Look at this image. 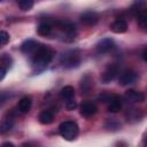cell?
I'll return each instance as SVG.
<instances>
[{
    "label": "cell",
    "instance_id": "1",
    "mask_svg": "<svg viewBox=\"0 0 147 147\" xmlns=\"http://www.w3.org/2000/svg\"><path fill=\"white\" fill-rule=\"evenodd\" d=\"M32 55H33V57H32L33 67H36L38 69H44L52 61V59H53V51L49 47H47L45 45H41L39 47V49L34 54H32Z\"/></svg>",
    "mask_w": 147,
    "mask_h": 147
},
{
    "label": "cell",
    "instance_id": "2",
    "mask_svg": "<svg viewBox=\"0 0 147 147\" xmlns=\"http://www.w3.org/2000/svg\"><path fill=\"white\" fill-rule=\"evenodd\" d=\"M59 132L62 138H64L68 141L75 140L78 136L79 127L74 121H64L59 126Z\"/></svg>",
    "mask_w": 147,
    "mask_h": 147
},
{
    "label": "cell",
    "instance_id": "3",
    "mask_svg": "<svg viewBox=\"0 0 147 147\" xmlns=\"http://www.w3.org/2000/svg\"><path fill=\"white\" fill-rule=\"evenodd\" d=\"M61 63L65 68H74L80 63V57L78 54H76L74 52H69V53H65L62 55Z\"/></svg>",
    "mask_w": 147,
    "mask_h": 147
},
{
    "label": "cell",
    "instance_id": "4",
    "mask_svg": "<svg viewBox=\"0 0 147 147\" xmlns=\"http://www.w3.org/2000/svg\"><path fill=\"white\" fill-rule=\"evenodd\" d=\"M137 72L131 70V69H126L124 70L118 78V84L122 86H126V85H131L137 80Z\"/></svg>",
    "mask_w": 147,
    "mask_h": 147
},
{
    "label": "cell",
    "instance_id": "5",
    "mask_svg": "<svg viewBox=\"0 0 147 147\" xmlns=\"http://www.w3.org/2000/svg\"><path fill=\"white\" fill-rule=\"evenodd\" d=\"M42 44L38 42L37 40H33V39H28L25 41L22 42L21 45V51L24 53V54H34L39 47L41 46Z\"/></svg>",
    "mask_w": 147,
    "mask_h": 147
},
{
    "label": "cell",
    "instance_id": "6",
    "mask_svg": "<svg viewBox=\"0 0 147 147\" xmlns=\"http://www.w3.org/2000/svg\"><path fill=\"white\" fill-rule=\"evenodd\" d=\"M55 28H57L59 30H61L62 32L69 34V36H75L76 32V26L74 23H71L70 21H56L54 23Z\"/></svg>",
    "mask_w": 147,
    "mask_h": 147
},
{
    "label": "cell",
    "instance_id": "7",
    "mask_svg": "<svg viewBox=\"0 0 147 147\" xmlns=\"http://www.w3.org/2000/svg\"><path fill=\"white\" fill-rule=\"evenodd\" d=\"M117 75H118V68H117V65L109 64L106 68V70L103 71V74H102V82L106 83V84H108V83L113 82L117 77Z\"/></svg>",
    "mask_w": 147,
    "mask_h": 147
},
{
    "label": "cell",
    "instance_id": "8",
    "mask_svg": "<svg viewBox=\"0 0 147 147\" xmlns=\"http://www.w3.org/2000/svg\"><path fill=\"white\" fill-rule=\"evenodd\" d=\"M124 99L125 101L127 102H142L145 100V95L139 92V91H136V90H127L125 93H124Z\"/></svg>",
    "mask_w": 147,
    "mask_h": 147
},
{
    "label": "cell",
    "instance_id": "9",
    "mask_svg": "<svg viewBox=\"0 0 147 147\" xmlns=\"http://www.w3.org/2000/svg\"><path fill=\"white\" fill-rule=\"evenodd\" d=\"M80 21L84 24L88 25V26L95 25L99 22V15L95 11H91V10L90 11H85L84 14L80 15Z\"/></svg>",
    "mask_w": 147,
    "mask_h": 147
},
{
    "label": "cell",
    "instance_id": "10",
    "mask_svg": "<svg viewBox=\"0 0 147 147\" xmlns=\"http://www.w3.org/2000/svg\"><path fill=\"white\" fill-rule=\"evenodd\" d=\"M114 48V40L111 38H103L96 44V51L99 53H108Z\"/></svg>",
    "mask_w": 147,
    "mask_h": 147
},
{
    "label": "cell",
    "instance_id": "11",
    "mask_svg": "<svg viewBox=\"0 0 147 147\" xmlns=\"http://www.w3.org/2000/svg\"><path fill=\"white\" fill-rule=\"evenodd\" d=\"M107 102H108V111L110 113H118L122 108V101L118 95L111 94Z\"/></svg>",
    "mask_w": 147,
    "mask_h": 147
},
{
    "label": "cell",
    "instance_id": "12",
    "mask_svg": "<svg viewBox=\"0 0 147 147\" xmlns=\"http://www.w3.org/2000/svg\"><path fill=\"white\" fill-rule=\"evenodd\" d=\"M13 126H14V117L9 116V115L5 116L0 121V134H5V133L9 132Z\"/></svg>",
    "mask_w": 147,
    "mask_h": 147
},
{
    "label": "cell",
    "instance_id": "13",
    "mask_svg": "<svg viewBox=\"0 0 147 147\" xmlns=\"http://www.w3.org/2000/svg\"><path fill=\"white\" fill-rule=\"evenodd\" d=\"M96 106L92 102H84L80 106V115L84 117H91L96 113Z\"/></svg>",
    "mask_w": 147,
    "mask_h": 147
},
{
    "label": "cell",
    "instance_id": "14",
    "mask_svg": "<svg viewBox=\"0 0 147 147\" xmlns=\"http://www.w3.org/2000/svg\"><path fill=\"white\" fill-rule=\"evenodd\" d=\"M93 87V79L92 77L86 74L83 78H82V82H80V91H82V94H88L90 91L92 90Z\"/></svg>",
    "mask_w": 147,
    "mask_h": 147
},
{
    "label": "cell",
    "instance_id": "15",
    "mask_svg": "<svg viewBox=\"0 0 147 147\" xmlns=\"http://www.w3.org/2000/svg\"><path fill=\"white\" fill-rule=\"evenodd\" d=\"M110 30L115 33H124L127 30V23L124 20L118 18L110 25Z\"/></svg>",
    "mask_w": 147,
    "mask_h": 147
},
{
    "label": "cell",
    "instance_id": "16",
    "mask_svg": "<svg viewBox=\"0 0 147 147\" xmlns=\"http://www.w3.org/2000/svg\"><path fill=\"white\" fill-rule=\"evenodd\" d=\"M31 105H32L31 98L30 96H23L17 103V109H18L20 113L25 114L31 109Z\"/></svg>",
    "mask_w": 147,
    "mask_h": 147
},
{
    "label": "cell",
    "instance_id": "17",
    "mask_svg": "<svg viewBox=\"0 0 147 147\" xmlns=\"http://www.w3.org/2000/svg\"><path fill=\"white\" fill-rule=\"evenodd\" d=\"M52 30H53V25L48 22H41L39 25H38V33L42 37H47L52 33Z\"/></svg>",
    "mask_w": 147,
    "mask_h": 147
},
{
    "label": "cell",
    "instance_id": "18",
    "mask_svg": "<svg viewBox=\"0 0 147 147\" xmlns=\"http://www.w3.org/2000/svg\"><path fill=\"white\" fill-rule=\"evenodd\" d=\"M60 95H61L62 99H64V100H67V101H68V100H71V99H74V96H75V90H74L72 86L67 85V86H64V87L61 88Z\"/></svg>",
    "mask_w": 147,
    "mask_h": 147
},
{
    "label": "cell",
    "instance_id": "19",
    "mask_svg": "<svg viewBox=\"0 0 147 147\" xmlns=\"http://www.w3.org/2000/svg\"><path fill=\"white\" fill-rule=\"evenodd\" d=\"M39 122L41 124H51L54 119V114L51 110H42L39 114Z\"/></svg>",
    "mask_w": 147,
    "mask_h": 147
},
{
    "label": "cell",
    "instance_id": "20",
    "mask_svg": "<svg viewBox=\"0 0 147 147\" xmlns=\"http://www.w3.org/2000/svg\"><path fill=\"white\" fill-rule=\"evenodd\" d=\"M136 16H137V21H138L139 26L141 29H146V26H147V11H146V9H142L139 13H137Z\"/></svg>",
    "mask_w": 147,
    "mask_h": 147
},
{
    "label": "cell",
    "instance_id": "21",
    "mask_svg": "<svg viewBox=\"0 0 147 147\" xmlns=\"http://www.w3.org/2000/svg\"><path fill=\"white\" fill-rule=\"evenodd\" d=\"M127 116V121L129 119H134V121H139L141 117H142V113L138 109H131L129 110V113L126 114Z\"/></svg>",
    "mask_w": 147,
    "mask_h": 147
},
{
    "label": "cell",
    "instance_id": "22",
    "mask_svg": "<svg viewBox=\"0 0 147 147\" xmlns=\"http://www.w3.org/2000/svg\"><path fill=\"white\" fill-rule=\"evenodd\" d=\"M18 7L22 10H30L33 7V1L32 0H22L18 2Z\"/></svg>",
    "mask_w": 147,
    "mask_h": 147
},
{
    "label": "cell",
    "instance_id": "23",
    "mask_svg": "<svg viewBox=\"0 0 147 147\" xmlns=\"http://www.w3.org/2000/svg\"><path fill=\"white\" fill-rule=\"evenodd\" d=\"M0 62H1L0 67H2V68H5V69H8V68L10 67V63H11V59H10V56H9V55H7V54H3V55H2V57L0 59Z\"/></svg>",
    "mask_w": 147,
    "mask_h": 147
},
{
    "label": "cell",
    "instance_id": "24",
    "mask_svg": "<svg viewBox=\"0 0 147 147\" xmlns=\"http://www.w3.org/2000/svg\"><path fill=\"white\" fill-rule=\"evenodd\" d=\"M9 41V34L6 31H0V47Z\"/></svg>",
    "mask_w": 147,
    "mask_h": 147
},
{
    "label": "cell",
    "instance_id": "25",
    "mask_svg": "<svg viewBox=\"0 0 147 147\" xmlns=\"http://www.w3.org/2000/svg\"><path fill=\"white\" fill-rule=\"evenodd\" d=\"M76 107H77V103H76V101H75L74 99L65 101V108H67L68 110H74Z\"/></svg>",
    "mask_w": 147,
    "mask_h": 147
},
{
    "label": "cell",
    "instance_id": "26",
    "mask_svg": "<svg viewBox=\"0 0 147 147\" xmlns=\"http://www.w3.org/2000/svg\"><path fill=\"white\" fill-rule=\"evenodd\" d=\"M21 147H39V145L34 141H26V142H23Z\"/></svg>",
    "mask_w": 147,
    "mask_h": 147
},
{
    "label": "cell",
    "instance_id": "27",
    "mask_svg": "<svg viewBox=\"0 0 147 147\" xmlns=\"http://www.w3.org/2000/svg\"><path fill=\"white\" fill-rule=\"evenodd\" d=\"M6 72H7V69H5V68L0 67V80H2V79L5 78V76H6Z\"/></svg>",
    "mask_w": 147,
    "mask_h": 147
},
{
    "label": "cell",
    "instance_id": "28",
    "mask_svg": "<svg viewBox=\"0 0 147 147\" xmlns=\"http://www.w3.org/2000/svg\"><path fill=\"white\" fill-rule=\"evenodd\" d=\"M1 147H15V146H14V144H11V142H9V141H6V142H3V144L1 145Z\"/></svg>",
    "mask_w": 147,
    "mask_h": 147
},
{
    "label": "cell",
    "instance_id": "29",
    "mask_svg": "<svg viewBox=\"0 0 147 147\" xmlns=\"http://www.w3.org/2000/svg\"><path fill=\"white\" fill-rule=\"evenodd\" d=\"M146 53H147V48H144V52H142V59L146 61L147 59H146Z\"/></svg>",
    "mask_w": 147,
    "mask_h": 147
}]
</instances>
